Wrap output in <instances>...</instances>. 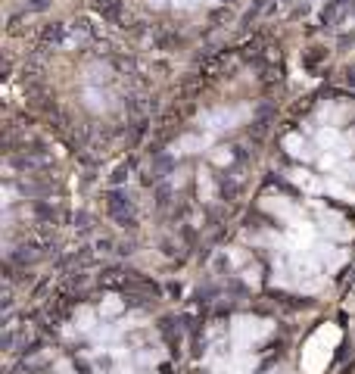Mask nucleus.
I'll return each instance as SVG.
<instances>
[{
	"label": "nucleus",
	"instance_id": "obj_1",
	"mask_svg": "<svg viewBox=\"0 0 355 374\" xmlns=\"http://www.w3.org/2000/svg\"><path fill=\"white\" fill-rule=\"evenodd\" d=\"M106 209H109V215L122 225V228H134V206H131V200L125 197V193H115V191L109 193Z\"/></svg>",
	"mask_w": 355,
	"mask_h": 374
},
{
	"label": "nucleus",
	"instance_id": "obj_2",
	"mask_svg": "<svg viewBox=\"0 0 355 374\" xmlns=\"http://www.w3.org/2000/svg\"><path fill=\"white\" fill-rule=\"evenodd\" d=\"M44 6H47V0H31L28 10H44Z\"/></svg>",
	"mask_w": 355,
	"mask_h": 374
}]
</instances>
